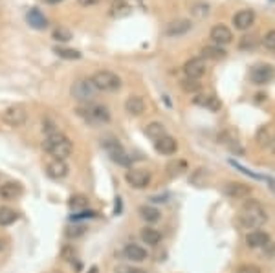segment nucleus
<instances>
[{"mask_svg": "<svg viewBox=\"0 0 275 273\" xmlns=\"http://www.w3.org/2000/svg\"><path fill=\"white\" fill-rule=\"evenodd\" d=\"M48 4H57V2H61V0H46Z\"/></svg>", "mask_w": 275, "mask_h": 273, "instance_id": "44", "label": "nucleus"}, {"mask_svg": "<svg viewBox=\"0 0 275 273\" xmlns=\"http://www.w3.org/2000/svg\"><path fill=\"white\" fill-rule=\"evenodd\" d=\"M99 0H79V4L81 6H94V4H97Z\"/></svg>", "mask_w": 275, "mask_h": 273, "instance_id": "41", "label": "nucleus"}, {"mask_svg": "<svg viewBox=\"0 0 275 273\" xmlns=\"http://www.w3.org/2000/svg\"><path fill=\"white\" fill-rule=\"evenodd\" d=\"M26 18H28L29 26L35 29H44L46 26H48V18H46L44 13L40 11V9H37V7H31L28 11V15H26Z\"/></svg>", "mask_w": 275, "mask_h": 273, "instance_id": "19", "label": "nucleus"}, {"mask_svg": "<svg viewBox=\"0 0 275 273\" xmlns=\"http://www.w3.org/2000/svg\"><path fill=\"white\" fill-rule=\"evenodd\" d=\"M270 242V237L266 231H261V229H255L252 233H248L246 237V244L250 248H264V246Z\"/></svg>", "mask_w": 275, "mask_h": 273, "instance_id": "20", "label": "nucleus"}, {"mask_svg": "<svg viewBox=\"0 0 275 273\" xmlns=\"http://www.w3.org/2000/svg\"><path fill=\"white\" fill-rule=\"evenodd\" d=\"M18 220V213L11 207H0V226L6 228Z\"/></svg>", "mask_w": 275, "mask_h": 273, "instance_id": "24", "label": "nucleus"}, {"mask_svg": "<svg viewBox=\"0 0 275 273\" xmlns=\"http://www.w3.org/2000/svg\"><path fill=\"white\" fill-rule=\"evenodd\" d=\"M42 148H44L50 156H53V158L64 159L66 156L72 154L73 145L64 134L55 132V134H48V137H46L44 143H42Z\"/></svg>", "mask_w": 275, "mask_h": 273, "instance_id": "2", "label": "nucleus"}, {"mask_svg": "<svg viewBox=\"0 0 275 273\" xmlns=\"http://www.w3.org/2000/svg\"><path fill=\"white\" fill-rule=\"evenodd\" d=\"M237 273H261V270L257 266H253V264H244V266L237 270Z\"/></svg>", "mask_w": 275, "mask_h": 273, "instance_id": "39", "label": "nucleus"}, {"mask_svg": "<svg viewBox=\"0 0 275 273\" xmlns=\"http://www.w3.org/2000/svg\"><path fill=\"white\" fill-rule=\"evenodd\" d=\"M103 148L107 150V154L112 158V161H116V163H119V165H130V158L129 154L125 152V148L121 147V143L118 141V139H114V137H105L103 139Z\"/></svg>", "mask_w": 275, "mask_h": 273, "instance_id": "6", "label": "nucleus"}, {"mask_svg": "<svg viewBox=\"0 0 275 273\" xmlns=\"http://www.w3.org/2000/svg\"><path fill=\"white\" fill-rule=\"evenodd\" d=\"M253 22H255V13L252 9H242L233 17V24L237 29H248Z\"/></svg>", "mask_w": 275, "mask_h": 273, "instance_id": "17", "label": "nucleus"}, {"mask_svg": "<svg viewBox=\"0 0 275 273\" xmlns=\"http://www.w3.org/2000/svg\"><path fill=\"white\" fill-rule=\"evenodd\" d=\"M22 185L18 182H6L0 185V198L2 200H17L22 196Z\"/></svg>", "mask_w": 275, "mask_h": 273, "instance_id": "13", "label": "nucleus"}, {"mask_svg": "<svg viewBox=\"0 0 275 273\" xmlns=\"http://www.w3.org/2000/svg\"><path fill=\"white\" fill-rule=\"evenodd\" d=\"M77 116L83 121H86L88 125H103L110 121V112L107 107L103 105H96V103H88L83 107L77 108Z\"/></svg>", "mask_w": 275, "mask_h": 273, "instance_id": "3", "label": "nucleus"}, {"mask_svg": "<svg viewBox=\"0 0 275 273\" xmlns=\"http://www.w3.org/2000/svg\"><path fill=\"white\" fill-rule=\"evenodd\" d=\"M96 92H97V88L94 86L92 79H77L72 85V88H70V94H72L73 99L79 103H83V105H88V103L94 101Z\"/></svg>", "mask_w": 275, "mask_h": 273, "instance_id": "4", "label": "nucleus"}, {"mask_svg": "<svg viewBox=\"0 0 275 273\" xmlns=\"http://www.w3.org/2000/svg\"><path fill=\"white\" fill-rule=\"evenodd\" d=\"M53 51H55L59 57H62V59H70V61H73V59H79V57H81V53H79L77 50H70V48H61V46H57V48H53Z\"/></svg>", "mask_w": 275, "mask_h": 273, "instance_id": "30", "label": "nucleus"}, {"mask_svg": "<svg viewBox=\"0 0 275 273\" xmlns=\"http://www.w3.org/2000/svg\"><path fill=\"white\" fill-rule=\"evenodd\" d=\"M270 147H272V152L275 154V137L272 139V141H270Z\"/></svg>", "mask_w": 275, "mask_h": 273, "instance_id": "43", "label": "nucleus"}, {"mask_svg": "<svg viewBox=\"0 0 275 273\" xmlns=\"http://www.w3.org/2000/svg\"><path fill=\"white\" fill-rule=\"evenodd\" d=\"M184 72H186L187 79L198 81L204 74H206V61H204V59H191V61H187L186 63Z\"/></svg>", "mask_w": 275, "mask_h": 273, "instance_id": "12", "label": "nucleus"}, {"mask_svg": "<svg viewBox=\"0 0 275 273\" xmlns=\"http://www.w3.org/2000/svg\"><path fill=\"white\" fill-rule=\"evenodd\" d=\"M275 70L272 64H257L250 70V79L255 83V85H266L270 81L274 79Z\"/></svg>", "mask_w": 275, "mask_h": 273, "instance_id": "8", "label": "nucleus"}, {"mask_svg": "<svg viewBox=\"0 0 275 273\" xmlns=\"http://www.w3.org/2000/svg\"><path fill=\"white\" fill-rule=\"evenodd\" d=\"M83 233H84L83 226H70V228H66V237L68 239H77V237H81Z\"/></svg>", "mask_w": 275, "mask_h": 273, "instance_id": "38", "label": "nucleus"}, {"mask_svg": "<svg viewBox=\"0 0 275 273\" xmlns=\"http://www.w3.org/2000/svg\"><path fill=\"white\" fill-rule=\"evenodd\" d=\"M130 13V7L125 4V2H118V4H114L112 6V17H125V15H129Z\"/></svg>", "mask_w": 275, "mask_h": 273, "instance_id": "31", "label": "nucleus"}, {"mask_svg": "<svg viewBox=\"0 0 275 273\" xmlns=\"http://www.w3.org/2000/svg\"><path fill=\"white\" fill-rule=\"evenodd\" d=\"M154 148H156L160 154H163V156H171V154L176 152L178 143H176V139H174V137H171L167 134V136L160 137L158 141H154Z\"/></svg>", "mask_w": 275, "mask_h": 273, "instance_id": "14", "label": "nucleus"}, {"mask_svg": "<svg viewBox=\"0 0 275 273\" xmlns=\"http://www.w3.org/2000/svg\"><path fill=\"white\" fill-rule=\"evenodd\" d=\"M53 39L61 40V42H68V40L72 39V31L66 28H57L55 31H53Z\"/></svg>", "mask_w": 275, "mask_h": 273, "instance_id": "33", "label": "nucleus"}, {"mask_svg": "<svg viewBox=\"0 0 275 273\" xmlns=\"http://www.w3.org/2000/svg\"><path fill=\"white\" fill-rule=\"evenodd\" d=\"M191 13L195 15V17H198V18L208 17L209 6H208V4H195V6L191 7Z\"/></svg>", "mask_w": 275, "mask_h": 273, "instance_id": "34", "label": "nucleus"}, {"mask_svg": "<svg viewBox=\"0 0 275 273\" xmlns=\"http://www.w3.org/2000/svg\"><path fill=\"white\" fill-rule=\"evenodd\" d=\"M145 136L151 137L152 141H158L160 137L167 136V132H165V127L162 125V123H149V125L145 127Z\"/></svg>", "mask_w": 275, "mask_h": 273, "instance_id": "23", "label": "nucleus"}, {"mask_svg": "<svg viewBox=\"0 0 275 273\" xmlns=\"http://www.w3.org/2000/svg\"><path fill=\"white\" fill-rule=\"evenodd\" d=\"M186 169H187V165H186L184 159H176V161H171V163L167 165L169 176H180Z\"/></svg>", "mask_w": 275, "mask_h": 273, "instance_id": "29", "label": "nucleus"}, {"mask_svg": "<svg viewBox=\"0 0 275 273\" xmlns=\"http://www.w3.org/2000/svg\"><path fill=\"white\" fill-rule=\"evenodd\" d=\"M127 182L130 187L134 189H145L151 183V172L143 171V169H130L127 171Z\"/></svg>", "mask_w": 275, "mask_h": 273, "instance_id": "9", "label": "nucleus"}, {"mask_svg": "<svg viewBox=\"0 0 275 273\" xmlns=\"http://www.w3.org/2000/svg\"><path fill=\"white\" fill-rule=\"evenodd\" d=\"M127 273H147V272H143V270H134V268H130Z\"/></svg>", "mask_w": 275, "mask_h": 273, "instance_id": "42", "label": "nucleus"}, {"mask_svg": "<svg viewBox=\"0 0 275 273\" xmlns=\"http://www.w3.org/2000/svg\"><path fill=\"white\" fill-rule=\"evenodd\" d=\"M182 88L186 92H198L200 90V83L197 79H184L182 81Z\"/></svg>", "mask_w": 275, "mask_h": 273, "instance_id": "36", "label": "nucleus"}, {"mask_svg": "<svg viewBox=\"0 0 275 273\" xmlns=\"http://www.w3.org/2000/svg\"><path fill=\"white\" fill-rule=\"evenodd\" d=\"M2 248H4V244H2V240H0V250H2Z\"/></svg>", "mask_w": 275, "mask_h": 273, "instance_id": "45", "label": "nucleus"}, {"mask_svg": "<svg viewBox=\"0 0 275 273\" xmlns=\"http://www.w3.org/2000/svg\"><path fill=\"white\" fill-rule=\"evenodd\" d=\"M191 20H187V18H180V20H174L167 26L165 29V33L169 37H178V35H186L189 29H191Z\"/></svg>", "mask_w": 275, "mask_h": 273, "instance_id": "15", "label": "nucleus"}, {"mask_svg": "<svg viewBox=\"0 0 275 273\" xmlns=\"http://www.w3.org/2000/svg\"><path fill=\"white\" fill-rule=\"evenodd\" d=\"M92 216H96V213L94 211H83V213H79V215H73L72 216V220H79V218H92Z\"/></svg>", "mask_w": 275, "mask_h": 273, "instance_id": "40", "label": "nucleus"}, {"mask_svg": "<svg viewBox=\"0 0 275 273\" xmlns=\"http://www.w3.org/2000/svg\"><path fill=\"white\" fill-rule=\"evenodd\" d=\"M68 205L73 211H84L88 207V198L84 194H73L72 198H70V202H68Z\"/></svg>", "mask_w": 275, "mask_h": 273, "instance_id": "28", "label": "nucleus"}, {"mask_svg": "<svg viewBox=\"0 0 275 273\" xmlns=\"http://www.w3.org/2000/svg\"><path fill=\"white\" fill-rule=\"evenodd\" d=\"M257 46V35H244L241 40V50H253Z\"/></svg>", "mask_w": 275, "mask_h": 273, "instance_id": "32", "label": "nucleus"}, {"mask_svg": "<svg viewBox=\"0 0 275 273\" xmlns=\"http://www.w3.org/2000/svg\"><path fill=\"white\" fill-rule=\"evenodd\" d=\"M202 57L204 59H213V61H220L226 57V50L219 48V46H206L202 50Z\"/></svg>", "mask_w": 275, "mask_h": 273, "instance_id": "27", "label": "nucleus"}, {"mask_svg": "<svg viewBox=\"0 0 275 273\" xmlns=\"http://www.w3.org/2000/svg\"><path fill=\"white\" fill-rule=\"evenodd\" d=\"M2 120L4 123L13 129H17V127H22L28 120V112H26V108L20 107V105H13V107H7L4 110V114H2Z\"/></svg>", "mask_w": 275, "mask_h": 273, "instance_id": "7", "label": "nucleus"}, {"mask_svg": "<svg viewBox=\"0 0 275 273\" xmlns=\"http://www.w3.org/2000/svg\"><path fill=\"white\" fill-rule=\"evenodd\" d=\"M123 255L125 259H129L132 262H143L147 259V250L138 244H127L123 250Z\"/></svg>", "mask_w": 275, "mask_h": 273, "instance_id": "18", "label": "nucleus"}, {"mask_svg": "<svg viewBox=\"0 0 275 273\" xmlns=\"http://www.w3.org/2000/svg\"><path fill=\"white\" fill-rule=\"evenodd\" d=\"M61 255H62V259H64V261L73 262V261H75V257H77V251L73 250V246H64V248L61 250Z\"/></svg>", "mask_w": 275, "mask_h": 273, "instance_id": "35", "label": "nucleus"}, {"mask_svg": "<svg viewBox=\"0 0 275 273\" xmlns=\"http://www.w3.org/2000/svg\"><path fill=\"white\" fill-rule=\"evenodd\" d=\"M50 273H62V272H50Z\"/></svg>", "mask_w": 275, "mask_h": 273, "instance_id": "46", "label": "nucleus"}, {"mask_svg": "<svg viewBox=\"0 0 275 273\" xmlns=\"http://www.w3.org/2000/svg\"><path fill=\"white\" fill-rule=\"evenodd\" d=\"M195 103L200 105V107L209 108L211 112H217V110L222 108V103H220L215 96H198V97H195Z\"/></svg>", "mask_w": 275, "mask_h": 273, "instance_id": "22", "label": "nucleus"}, {"mask_svg": "<svg viewBox=\"0 0 275 273\" xmlns=\"http://www.w3.org/2000/svg\"><path fill=\"white\" fill-rule=\"evenodd\" d=\"M141 240H143L147 246H156L158 242L162 240V233L154 228H145L141 229Z\"/></svg>", "mask_w": 275, "mask_h": 273, "instance_id": "25", "label": "nucleus"}, {"mask_svg": "<svg viewBox=\"0 0 275 273\" xmlns=\"http://www.w3.org/2000/svg\"><path fill=\"white\" fill-rule=\"evenodd\" d=\"M92 83H94L97 90L101 92H116L121 88V79L114 72H108V70L96 72L94 77H92Z\"/></svg>", "mask_w": 275, "mask_h": 273, "instance_id": "5", "label": "nucleus"}, {"mask_svg": "<svg viewBox=\"0 0 275 273\" xmlns=\"http://www.w3.org/2000/svg\"><path fill=\"white\" fill-rule=\"evenodd\" d=\"M263 44L264 48H268V50H275V29H270L268 33L264 35Z\"/></svg>", "mask_w": 275, "mask_h": 273, "instance_id": "37", "label": "nucleus"}, {"mask_svg": "<svg viewBox=\"0 0 275 273\" xmlns=\"http://www.w3.org/2000/svg\"><path fill=\"white\" fill-rule=\"evenodd\" d=\"M239 220H241V224L244 228L257 229L268 220V215H266L264 207L261 205V202H257V200H248V202L242 204L241 211H239Z\"/></svg>", "mask_w": 275, "mask_h": 273, "instance_id": "1", "label": "nucleus"}, {"mask_svg": "<svg viewBox=\"0 0 275 273\" xmlns=\"http://www.w3.org/2000/svg\"><path fill=\"white\" fill-rule=\"evenodd\" d=\"M125 110H127L130 116H140V114H143V110H145V101H143V97H140V96H130L129 99L125 101Z\"/></svg>", "mask_w": 275, "mask_h": 273, "instance_id": "21", "label": "nucleus"}, {"mask_svg": "<svg viewBox=\"0 0 275 273\" xmlns=\"http://www.w3.org/2000/svg\"><path fill=\"white\" fill-rule=\"evenodd\" d=\"M46 174L51 178V180H62V178L68 176V165L64 159H57L53 158L46 165Z\"/></svg>", "mask_w": 275, "mask_h": 273, "instance_id": "11", "label": "nucleus"}, {"mask_svg": "<svg viewBox=\"0 0 275 273\" xmlns=\"http://www.w3.org/2000/svg\"><path fill=\"white\" fill-rule=\"evenodd\" d=\"M211 39L217 42V44H230L233 40V33H231L230 28H226L224 24H219L211 29Z\"/></svg>", "mask_w": 275, "mask_h": 273, "instance_id": "16", "label": "nucleus"}, {"mask_svg": "<svg viewBox=\"0 0 275 273\" xmlns=\"http://www.w3.org/2000/svg\"><path fill=\"white\" fill-rule=\"evenodd\" d=\"M252 193V187L246 185V183H241V182H230L224 185V194L230 196L233 200H242V198H248Z\"/></svg>", "mask_w": 275, "mask_h": 273, "instance_id": "10", "label": "nucleus"}, {"mask_svg": "<svg viewBox=\"0 0 275 273\" xmlns=\"http://www.w3.org/2000/svg\"><path fill=\"white\" fill-rule=\"evenodd\" d=\"M140 215L141 218L145 220V222H158L160 220V211L156 209V207H151V205H141L140 207Z\"/></svg>", "mask_w": 275, "mask_h": 273, "instance_id": "26", "label": "nucleus"}]
</instances>
